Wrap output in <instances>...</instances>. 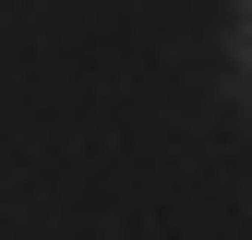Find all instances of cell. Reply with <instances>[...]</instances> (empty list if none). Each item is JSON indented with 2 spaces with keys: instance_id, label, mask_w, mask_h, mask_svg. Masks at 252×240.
Here are the masks:
<instances>
[{
  "instance_id": "cell-1",
  "label": "cell",
  "mask_w": 252,
  "mask_h": 240,
  "mask_svg": "<svg viewBox=\"0 0 252 240\" xmlns=\"http://www.w3.org/2000/svg\"><path fill=\"white\" fill-rule=\"evenodd\" d=\"M228 48H240V84H252V0H228Z\"/></svg>"
}]
</instances>
